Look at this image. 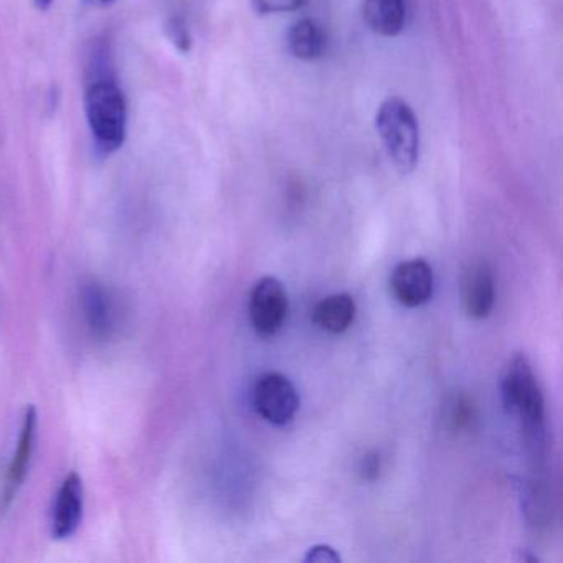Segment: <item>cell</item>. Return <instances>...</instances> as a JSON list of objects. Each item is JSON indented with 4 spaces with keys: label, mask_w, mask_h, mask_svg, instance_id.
Returning <instances> with one entry per match:
<instances>
[{
    "label": "cell",
    "mask_w": 563,
    "mask_h": 563,
    "mask_svg": "<svg viewBox=\"0 0 563 563\" xmlns=\"http://www.w3.org/2000/svg\"><path fill=\"white\" fill-rule=\"evenodd\" d=\"M500 395L509 413L517 415L529 446L537 454L543 450V397L526 355L510 358L500 380Z\"/></svg>",
    "instance_id": "cell-1"
},
{
    "label": "cell",
    "mask_w": 563,
    "mask_h": 563,
    "mask_svg": "<svg viewBox=\"0 0 563 563\" xmlns=\"http://www.w3.org/2000/svg\"><path fill=\"white\" fill-rule=\"evenodd\" d=\"M85 110L98 150L117 153L126 140L128 107L117 78L87 81Z\"/></svg>",
    "instance_id": "cell-2"
},
{
    "label": "cell",
    "mask_w": 563,
    "mask_h": 563,
    "mask_svg": "<svg viewBox=\"0 0 563 563\" xmlns=\"http://www.w3.org/2000/svg\"><path fill=\"white\" fill-rule=\"evenodd\" d=\"M375 128L395 169L410 174L420 159V124L407 101L390 97L380 104Z\"/></svg>",
    "instance_id": "cell-3"
},
{
    "label": "cell",
    "mask_w": 563,
    "mask_h": 563,
    "mask_svg": "<svg viewBox=\"0 0 563 563\" xmlns=\"http://www.w3.org/2000/svg\"><path fill=\"white\" fill-rule=\"evenodd\" d=\"M253 407L263 420L282 427L298 413V390L286 375L266 372L260 375L253 387Z\"/></svg>",
    "instance_id": "cell-4"
},
{
    "label": "cell",
    "mask_w": 563,
    "mask_h": 563,
    "mask_svg": "<svg viewBox=\"0 0 563 563\" xmlns=\"http://www.w3.org/2000/svg\"><path fill=\"white\" fill-rule=\"evenodd\" d=\"M289 299L285 286L272 276L256 282L250 295V321L256 334L272 338L278 334L288 318Z\"/></svg>",
    "instance_id": "cell-5"
},
{
    "label": "cell",
    "mask_w": 563,
    "mask_h": 563,
    "mask_svg": "<svg viewBox=\"0 0 563 563\" xmlns=\"http://www.w3.org/2000/svg\"><path fill=\"white\" fill-rule=\"evenodd\" d=\"M433 269L424 260L400 263L391 273V292L407 308L427 305L433 296Z\"/></svg>",
    "instance_id": "cell-6"
},
{
    "label": "cell",
    "mask_w": 563,
    "mask_h": 563,
    "mask_svg": "<svg viewBox=\"0 0 563 563\" xmlns=\"http://www.w3.org/2000/svg\"><path fill=\"white\" fill-rule=\"evenodd\" d=\"M461 299L464 311L473 319H484L493 311L496 302V285L493 272L484 262L470 263L461 278Z\"/></svg>",
    "instance_id": "cell-7"
},
{
    "label": "cell",
    "mask_w": 563,
    "mask_h": 563,
    "mask_svg": "<svg viewBox=\"0 0 563 563\" xmlns=\"http://www.w3.org/2000/svg\"><path fill=\"white\" fill-rule=\"evenodd\" d=\"M84 514V484L78 474H70L58 490L52 517V532L57 539H67L77 532Z\"/></svg>",
    "instance_id": "cell-8"
},
{
    "label": "cell",
    "mask_w": 563,
    "mask_h": 563,
    "mask_svg": "<svg viewBox=\"0 0 563 563\" xmlns=\"http://www.w3.org/2000/svg\"><path fill=\"white\" fill-rule=\"evenodd\" d=\"M357 306L351 295H332L318 302L312 311V321L322 331L331 334H342L347 331L355 321Z\"/></svg>",
    "instance_id": "cell-9"
},
{
    "label": "cell",
    "mask_w": 563,
    "mask_h": 563,
    "mask_svg": "<svg viewBox=\"0 0 563 563\" xmlns=\"http://www.w3.org/2000/svg\"><path fill=\"white\" fill-rule=\"evenodd\" d=\"M84 309L88 328L97 338H108L113 332L117 308L110 291H107L103 286L91 283L85 288Z\"/></svg>",
    "instance_id": "cell-10"
},
{
    "label": "cell",
    "mask_w": 563,
    "mask_h": 563,
    "mask_svg": "<svg viewBox=\"0 0 563 563\" xmlns=\"http://www.w3.org/2000/svg\"><path fill=\"white\" fill-rule=\"evenodd\" d=\"M364 19L375 34L397 37L407 22L405 0H364Z\"/></svg>",
    "instance_id": "cell-11"
},
{
    "label": "cell",
    "mask_w": 563,
    "mask_h": 563,
    "mask_svg": "<svg viewBox=\"0 0 563 563\" xmlns=\"http://www.w3.org/2000/svg\"><path fill=\"white\" fill-rule=\"evenodd\" d=\"M35 427H37V415L34 408H29L25 413L24 427H22L21 440L14 460L9 466L8 484H5V503H11L18 494L19 487L24 483L31 464L32 451H34Z\"/></svg>",
    "instance_id": "cell-12"
},
{
    "label": "cell",
    "mask_w": 563,
    "mask_h": 563,
    "mask_svg": "<svg viewBox=\"0 0 563 563\" xmlns=\"http://www.w3.org/2000/svg\"><path fill=\"white\" fill-rule=\"evenodd\" d=\"M328 35L321 25L311 19H302L292 25L288 34V51L292 57L302 62H314L324 55Z\"/></svg>",
    "instance_id": "cell-13"
},
{
    "label": "cell",
    "mask_w": 563,
    "mask_h": 563,
    "mask_svg": "<svg viewBox=\"0 0 563 563\" xmlns=\"http://www.w3.org/2000/svg\"><path fill=\"white\" fill-rule=\"evenodd\" d=\"M166 35L176 45L177 51L189 54L192 48V35L183 18L174 15L166 22Z\"/></svg>",
    "instance_id": "cell-14"
},
{
    "label": "cell",
    "mask_w": 563,
    "mask_h": 563,
    "mask_svg": "<svg viewBox=\"0 0 563 563\" xmlns=\"http://www.w3.org/2000/svg\"><path fill=\"white\" fill-rule=\"evenodd\" d=\"M306 0H253V8L258 14H285L295 12L305 5Z\"/></svg>",
    "instance_id": "cell-15"
},
{
    "label": "cell",
    "mask_w": 563,
    "mask_h": 563,
    "mask_svg": "<svg viewBox=\"0 0 563 563\" xmlns=\"http://www.w3.org/2000/svg\"><path fill=\"white\" fill-rule=\"evenodd\" d=\"M474 418V405L467 400L466 397L457 398L454 401L453 408H451V423L456 430H461V428H466L467 424L473 421Z\"/></svg>",
    "instance_id": "cell-16"
},
{
    "label": "cell",
    "mask_w": 563,
    "mask_h": 563,
    "mask_svg": "<svg viewBox=\"0 0 563 563\" xmlns=\"http://www.w3.org/2000/svg\"><path fill=\"white\" fill-rule=\"evenodd\" d=\"M306 562H341V556L329 545H316L306 555Z\"/></svg>",
    "instance_id": "cell-17"
},
{
    "label": "cell",
    "mask_w": 563,
    "mask_h": 563,
    "mask_svg": "<svg viewBox=\"0 0 563 563\" xmlns=\"http://www.w3.org/2000/svg\"><path fill=\"white\" fill-rule=\"evenodd\" d=\"M362 476L364 479L374 481L375 477L380 473V457L377 453H368L367 456L362 460Z\"/></svg>",
    "instance_id": "cell-18"
},
{
    "label": "cell",
    "mask_w": 563,
    "mask_h": 563,
    "mask_svg": "<svg viewBox=\"0 0 563 563\" xmlns=\"http://www.w3.org/2000/svg\"><path fill=\"white\" fill-rule=\"evenodd\" d=\"M52 4H54V0H35V5H37L41 11H48Z\"/></svg>",
    "instance_id": "cell-19"
},
{
    "label": "cell",
    "mask_w": 563,
    "mask_h": 563,
    "mask_svg": "<svg viewBox=\"0 0 563 563\" xmlns=\"http://www.w3.org/2000/svg\"><path fill=\"white\" fill-rule=\"evenodd\" d=\"M88 2L95 5H110L113 4L114 0H88Z\"/></svg>",
    "instance_id": "cell-20"
}]
</instances>
